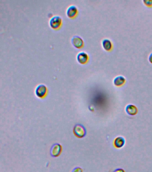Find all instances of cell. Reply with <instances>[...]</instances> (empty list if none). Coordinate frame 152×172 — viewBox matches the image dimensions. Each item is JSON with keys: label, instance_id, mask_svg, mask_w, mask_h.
Returning <instances> with one entry per match:
<instances>
[{"label": "cell", "instance_id": "obj_5", "mask_svg": "<svg viewBox=\"0 0 152 172\" xmlns=\"http://www.w3.org/2000/svg\"><path fill=\"white\" fill-rule=\"evenodd\" d=\"M62 151V146L58 143H56L51 147L50 154L52 157H59Z\"/></svg>", "mask_w": 152, "mask_h": 172}, {"label": "cell", "instance_id": "obj_6", "mask_svg": "<svg viewBox=\"0 0 152 172\" xmlns=\"http://www.w3.org/2000/svg\"><path fill=\"white\" fill-rule=\"evenodd\" d=\"M77 60L81 64H85L89 60V56L85 52H80L77 56Z\"/></svg>", "mask_w": 152, "mask_h": 172}, {"label": "cell", "instance_id": "obj_15", "mask_svg": "<svg viewBox=\"0 0 152 172\" xmlns=\"http://www.w3.org/2000/svg\"><path fill=\"white\" fill-rule=\"evenodd\" d=\"M149 59L150 62V63H152V53H151L150 54V56H149Z\"/></svg>", "mask_w": 152, "mask_h": 172}, {"label": "cell", "instance_id": "obj_7", "mask_svg": "<svg viewBox=\"0 0 152 172\" xmlns=\"http://www.w3.org/2000/svg\"><path fill=\"white\" fill-rule=\"evenodd\" d=\"M78 14V9L74 5L70 6L67 9L66 15L69 18H74Z\"/></svg>", "mask_w": 152, "mask_h": 172}, {"label": "cell", "instance_id": "obj_11", "mask_svg": "<svg viewBox=\"0 0 152 172\" xmlns=\"http://www.w3.org/2000/svg\"><path fill=\"white\" fill-rule=\"evenodd\" d=\"M102 46L105 50L108 51L112 48V43L108 39H104L102 41Z\"/></svg>", "mask_w": 152, "mask_h": 172}, {"label": "cell", "instance_id": "obj_1", "mask_svg": "<svg viewBox=\"0 0 152 172\" xmlns=\"http://www.w3.org/2000/svg\"><path fill=\"white\" fill-rule=\"evenodd\" d=\"M62 23V19L59 16H55L53 17L50 21V25L52 29H59Z\"/></svg>", "mask_w": 152, "mask_h": 172}, {"label": "cell", "instance_id": "obj_12", "mask_svg": "<svg viewBox=\"0 0 152 172\" xmlns=\"http://www.w3.org/2000/svg\"><path fill=\"white\" fill-rule=\"evenodd\" d=\"M143 2L144 4L147 6H151L152 5V0H145Z\"/></svg>", "mask_w": 152, "mask_h": 172}, {"label": "cell", "instance_id": "obj_9", "mask_svg": "<svg viewBox=\"0 0 152 172\" xmlns=\"http://www.w3.org/2000/svg\"><path fill=\"white\" fill-rule=\"evenodd\" d=\"M125 141L124 138L122 137H118L114 140V146L116 148H121L125 144Z\"/></svg>", "mask_w": 152, "mask_h": 172}, {"label": "cell", "instance_id": "obj_2", "mask_svg": "<svg viewBox=\"0 0 152 172\" xmlns=\"http://www.w3.org/2000/svg\"><path fill=\"white\" fill-rule=\"evenodd\" d=\"M73 132L75 136L79 138L83 137L86 135L85 128L79 124L75 126L73 129Z\"/></svg>", "mask_w": 152, "mask_h": 172}, {"label": "cell", "instance_id": "obj_8", "mask_svg": "<svg viewBox=\"0 0 152 172\" xmlns=\"http://www.w3.org/2000/svg\"><path fill=\"white\" fill-rule=\"evenodd\" d=\"M126 112L129 115L134 116L137 113L138 110L137 108L133 105H129L127 106L125 108Z\"/></svg>", "mask_w": 152, "mask_h": 172}, {"label": "cell", "instance_id": "obj_4", "mask_svg": "<svg viewBox=\"0 0 152 172\" xmlns=\"http://www.w3.org/2000/svg\"><path fill=\"white\" fill-rule=\"evenodd\" d=\"M72 43L75 48L81 49L84 45V42L80 37L77 36H74L72 39Z\"/></svg>", "mask_w": 152, "mask_h": 172}, {"label": "cell", "instance_id": "obj_10", "mask_svg": "<svg viewBox=\"0 0 152 172\" xmlns=\"http://www.w3.org/2000/svg\"><path fill=\"white\" fill-rule=\"evenodd\" d=\"M125 82V78L123 76H119L115 77L113 83L115 86L119 87L123 85Z\"/></svg>", "mask_w": 152, "mask_h": 172}, {"label": "cell", "instance_id": "obj_13", "mask_svg": "<svg viewBox=\"0 0 152 172\" xmlns=\"http://www.w3.org/2000/svg\"><path fill=\"white\" fill-rule=\"evenodd\" d=\"M72 172H82V170L79 167H77L73 170Z\"/></svg>", "mask_w": 152, "mask_h": 172}, {"label": "cell", "instance_id": "obj_14", "mask_svg": "<svg viewBox=\"0 0 152 172\" xmlns=\"http://www.w3.org/2000/svg\"><path fill=\"white\" fill-rule=\"evenodd\" d=\"M113 172H125L124 170L122 169H116L115 171Z\"/></svg>", "mask_w": 152, "mask_h": 172}, {"label": "cell", "instance_id": "obj_3", "mask_svg": "<svg viewBox=\"0 0 152 172\" xmlns=\"http://www.w3.org/2000/svg\"><path fill=\"white\" fill-rule=\"evenodd\" d=\"M47 92V87L44 84H40L37 87L35 90V94L39 98H44L46 96Z\"/></svg>", "mask_w": 152, "mask_h": 172}]
</instances>
